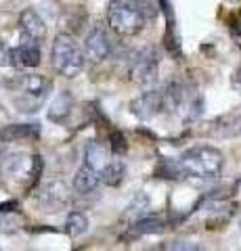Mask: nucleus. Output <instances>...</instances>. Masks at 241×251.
Segmentation results:
<instances>
[{
	"label": "nucleus",
	"instance_id": "nucleus-1",
	"mask_svg": "<svg viewBox=\"0 0 241 251\" xmlns=\"http://www.w3.org/2000/svg\"><path fill=\"white\" fill-rule=\"evenodd\" d=\"M158 9V0H111L107 19L113 31L122 36H134L147 25V21L155 19Z\"/></svg>",
	"mask_w": 241,
	"mask_h": 251
},
{
	"label": "nucleus",
	"instance_id": "nucleus-2",
	"mask_svg": "<svg viewBox=\"0 0 241 251\" xmlns=\"http://www.w3.org/2000/svg\"><path fill=\"white\" fill-rule=\"evenodd\" d=\"M181 178H216L222 172V153L214 147H191L176 157Z\"/></svg>",
	"mask_w": 241,
	"mask_h": 251
},
{
	"label": "nucleus",
	"instance_id": "nucleus-3",
	"mask_svg": "<svg viewBox=\"0 0 241 251\" xmlns=\"http://www.w3.org/2000/svg\"><path fill=\"white\" fill-rule=\"evenodd\" d=\"M51 80L40 74H21L17 77L9 80L11 92H17L15 97V105L19 107V111L23 113H34L38 111V107L44 103L46 94L51 90Z\"/></svg>",
	"mask_w": 241,
	"mask_h": 251
},
{
	"label": "nucleus",
	"instance_id": "nucleus-4",
	"mask_svg": "<svg viewBox=\"0 0 241 251\" xmlns=\"http://www.w3.org/2000/svg\"><path fill=\"white\" fill-rule=\"evenodd\" d=\"M53 67L55 72L63 77H76L84 69V61H86V52L80 49V44L69 34H59L53 42L51 50Z\"/></svg>",
	"mask_w": 241,
	"mask_h": 251
},
{
	"label": "nucleus",
	"instance_id": "nucleus-5",
	"mask_svg": "<svg viewBox=\"0 0 241 251\" xmlns=\"http://www.w3.org/2000/svg\"><path fill=\"white\" fill-rule=\"evenodd\" d=\"M4 176L13 178L15 182H29V180H38L42 172V161L38 155H27V153H13L6 155L2 163H0Z\"/></svg>",
	"mask_w": 241,
	"mask_h": 251
},
{
	"label": "nucleus",
	"instance_id": "nucleus-6",
	"mask_svg": "<svg viewBox=\"0 0 241 251\" xmlns=\"http://www.w3.org/2000/svg\"><path fill=\"white\" fill-rule=\"evenodd\" d=\"M130 80L141 84V86H151L158 80L160 74V59L155 49H143L134 54V59L130 63Z\"/></svg>",
	"mask_w": 241,
	"mask_h": 251
},
{
	"label": "nucleus",
	"instance_id": "nucleus-7",
	"mask_svg": "<svg viewBox=\"0 0 241 251\" xmlns=\"http://www.w3.org/2000/svg\"><path fill=\"white\" fill-rule=\"evenodd\" d=\"M130 111L134 117H138L141 122L153 120L155 115H160L161 111H166V94L164 88H155V90H145L136 99H132Z\"/></svg>",
	"mask_w": 241,
	"mask_h": 251
},
{
	"label": "nucleus",
	"instance_id": "nucleus-8",
	"mask_svg": "<svg viewBox=\"0 0 241 251\" xmlns=\"http://www.w3.org/2000/svg\"><path fill=\"white\" fill-rule=\"evenodd\" d=\"M69 201V186L63 180H49L40 191L36 193V203L42 211L57 214V211Z\"/></svg>",
	"mask_w": 241,
	"mask_h": 251
},
{
	"label": "nucleus",
	"instance_id": "nucleus-9",
	"mask_svg": "<svg viewBox=\"0 0 241 251\" xmlns=\"http://www.w3.org/2000/svg\"><path fill=\"white\" fill-rule=\"evenodd\" d=\"M84 52H86V59L95 61V63L105 61L107 57H109L111 42H109V38H107V34L103 29L95 27L86 36V40H84Z\"/></svg>",
	"mask_w": 241,
	"mask_h": 251
},
{
	"label": "nucleus",
	"instance_id": "nucleus-10",
	"mask_svg": "<svg viewBox=\"0 0 241 251\" xmlns=\"http://www.w3.org/2000/svg\"><path fill=\"white\" fill-rule=\"evenodd\" d=\"M208 134L214 138H233L241 134V115L239 113H229L220 115L214 122L208 124Z\"/></svg>",
	"mask_w": 241,
	"mask_h": 251
},
{
	"label": "nucleus",
	"instance_id": "nucleus-11",
	"mask_svg": "<svg viewBox=\"0 0 241 251\" xmlns=\"http://www.w3.org/2000/svg\"><path fill=\"white\" fill-rule=\"evenodd\" d=\"M13 65L21 69H32L40 65V49H38V40H29L23 38L17 49H13Z\"/></svg>",
	"mask_w": 241,
	"mask_h": 251
},
{
	"label": "nucleus",
	"instance_id": "nucleus-12",
	"mask_svg": "<svg viewBox=\"0 0 241 251\" xmlns=\"http://www.w3.org/2000/svg\"><path fill=\"white\" fill-rule=\"evenodd\" d=\"M19 29L23 38H29V40H44L46 38V23L42 21V17L36 11H23L19 15Z\"/></svg>",
	"mask_w": 241,
	"mask_h": 251
},
{
	"label": "nucleus",
	"instance_id": "nucleus-13",
	"mask_svg": "<svg viewBox=\"0 0 241 251\" xmlns=\"http://www.w3.org/2000/svg\"><path fill=\"white\" fill-rule=\"evenodd\" d=\"M38 136H40L38 124H9L0 128V143H17V140Z\"/></svg>",
	"mask_w": 241,
	"mask_h": 251
},
{
	"label": "nucleus",
	"instance_id": "nucleus-14",
	"mask_svg": "<svg viewBox=\"0 0 241 251\" xmlns=\"http://www.w3.org/2000/svg\"><path fill=\"white\" fill-rule=\"evenodd\" d=\"M72 109H74V97H72V92H69V90H61L57 97L51 100L46 115H49L51 122L63 124L67 117L72 115Z\"/></svg>",
	"mask_w": 241,
	"mask_h": 251
},
{
	"label": "nucleus",
	"instance_id": "nucleus-15",
	"mask_svg": "<svg viewBox=\"0 0 241 251\" xmlns=\"http://www.w3.org/2000/svg\"><path fill=\"white\" fill-rule=\"evenodd\" d=\"M101 180H103L101 172L88 166V163H84L82 168H78L76 176H74V188H76V193H80V195H88L99 186Z\"/></svg>",
	"mask_w": 241,
	"mask_h": 251
},
{
	"label": "nucleus",
	"instance_id": "nucleus-16",
	"mask_svg": "<svg viewBox=\"0 0 241 251\" xmlns=\"http://www.w3.org/2000/svg\"><path fill=\"white\" fill-rule=\"evenodd\" d=\"M84 163H88V166H92L95 170H99V172H103L105 170V166L109 163V159H107V151H105V147L101 145V143H88L86 145V149H84Z\"/></svg>",
	"mask_w": 241,
	"mask_h": 251
},
{
	"label": "nucleus",
	"instance_id": "nucleus-17",
	"mask_svg": "<svg viewBox=\"0 0 241 251\" xmlns=\"http://www.w3.org/2000/svg\"><path fill=\"white\" fill-rule=\"evenodd\" d=\"M166 230V224L160 218H141L134 226H130V237H143V234H160Z\"/></svg>",
	"mask_w": 241,
	"mask_h": 251
},
{
	"label": "nucleus",
	"instance_id": "nucleus-18",
	"mask_svg": "<svg viewBox=\"0 0 241 251\" xmlns=\"http://www.w3.org/2000/svg\"><path fill=\"white\" fill-rule=\"evenodd\" d=\"M101 176H103V182L107 186H118L124 180V176H126V166H124L120 159H113L105 166V170L101 172Z\"/></svg>",
	"mask_w": 241,
	"mask_h": 251
},
{
	"label": "nucleus",
	"instance_id": "nucleus-19",
	"mask_svg": "<svg viewBox=\"0 0 241 251\" xmlns=\"http://www.w3.org/2000/svg\"><path fill=\"white\" fill-rule=\"evenodd\" d=\"M88 230V218L82 211H72L65 220V232L69 237H80Z\"/></svg>",
	"mask_w": 241,
	"mask_h": 251
},
{
	"label": "nucleus",
	"instance_id": "nucleus-20",
	"mask_svg": "<svg viewBox=\"0 0 241 251\" xmlns=\"http://www.w3.org/2000/svg\"><path fill=\"white\" fill-rule=\"evenodd\" d=\"M19 218L13 216L11 211H0V234H13L19 230Z\"/></svg>",
	"mask_w": 241,
	"mask_h": 251
},
{
	"label": "nucleus",
	"instance_id": "nucleus-21",
	"mask_svg": "<svg viewBox=\"0 0 241 251\" xmlns=\"http://www.w3.org/2000/svg\"><path fill=\"white\" fill-rule=\"evenodd\" d=\"M164 46L172 57H176V59L181 57V40H178V36H176V25H168L166 36H164Z\"/></svg>",
	"mask_w": 241,
	"mask_h": 251
},
{
	"label": "nucleus",
	"instance_id": "nucleus-22",
	"mask_svg": "<svg viewBox=\"0 0 241 251\" xmlns=\"http://www.w3.org/2000/svg\"><path fill=\"white\" fill-rule=\"evenodd\" d=\"M111 151L115 153V155H126V151H128V143H126V136L122 134V132H111Z\"/></svg>",
	"mask_w": 241,
	"mask_h": 251
},
{
	"label": "nucleus",
	"instance_id": "nucleus-23",
	"mask_svg": "<svg viewBox=\"0 0 241 251\" xmlns=\"http://www.w3.org/2000/svg\"><path fill=\"white\" fill-rule=\"evenodd\" d=\"M166 249H183V251H197L201 249L197 243H191V241H172L170 245H166Z\"/></svg>",
	"mask_w": 241,
	"mask_h": 251
},
{
	"label": "nucleus",
	"instance_id": "nucleus-24",
	"mask_svg": "<svg viewBox=\"0 0 241 251\" xmlns=\"http://www.w3.org/2000/svg\"><path fill=\"white\" fill-rule=\"evenodd\" d=\"M6 65H13V50H9L0 42V67H6Z\"/></svg>",
	"mask_w": 241,
	"mask_h": 251
},
{
	"label": "nucleus",
	"instance_id": "nucleus-25",
	"mask_svg": "<svg viewBox=\"0 0 241 251\" xmlns=\"http://www.w3.org/2000/svg\"><path fill=\"white\" fill-rule=\"evenodd\" d=\"M231 84L235 86V88H241V65L235 69V74H233V77H231Z\"/></svg>",
	"mask_w": 241,
	"mask_h": 251
},
{
	"label": "nucleus",
	"instance_id": "nucleus-26",
	"mask_svg": "<svg viewBox=\"0 0 241 251\" xmlns=\"http://www.w3.org/2000/svg\"><path fill=\"white\" fill-rule=\"evenodd\" d=\"M17 209V201H4L0 203V211H15Z\"/></svg>",
	"mask_w": 241,
	"mask_h": 251
},
{
	"label": "nucleus",
	"instance_id": "nucleus-27",
	"mask_svg": "<svg viewBox=\"0 0 241 251\" xmlns=\"http://www.w3.org/2000/svg\"><path fill=\"white\" fill-rule=\"evenodd\" d=\"M231 2H237V0H231Z\"/></svg>",
	"mask_w": 241,
	"mask_h": 251
}]
</instances>
